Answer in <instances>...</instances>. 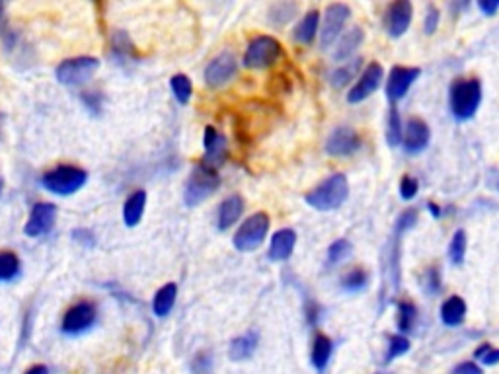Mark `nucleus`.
Here are the masks:
<instances>
[{
    "instance_id": "1",
    "label": "nucleus",
    "mask_w": 499,
    "mask_h": 374,
    "mask_svg": "<svg viewBox=\"0 0 499 374\" xmlns=\"http://www.w3.org/2000/svg\"><path fill=\"white\" fill-rule=\"evenodd\" d=\"M482 82L478 78H457L449 88V109L457 121H470L482 104Z\"/></svg>"
},
{
    "instance_id": "2",
    "label": "nucleus",
    "mask_w": 499,
    "mask_h": 374,
    "mask_svg": "<svg viewBox=\"0 0 499 374\" xmlns=\"http://www.w3.org/2000/svg\"><path fill=\"white\" fill-rule=\"evenodd\" d=\"M349 197V181L346 174H334L316 186L312 191H308L305 201L316 211H336L346 203Z\"/></svg>"
},
{
    "instance_id": "3",
    "label": "nucleus",
    "mask_w": 499,
    "mask_h": 374,
    "mask_svg": "<svg viewBox=\"0 0 499 374\" xmlns=\"http://www.w3.org/2000/svg\"><path fill=\"white\" fill-rule=\"evenodd\" d=\"M218 186H221V178H218L217 171L209 168V166H205L203 162L197 164L189 179H187V183H185V203L189 207L203 203L207 197H211L217 191Z\"/></svg>"
},
{
    "instance_id": "4",
    "label": "nucleus",
    "mask_w": 499,
    "mask_h": 374,
    "mask_svg": "<svg viewBox=\"0 0 499 374\" xmlns=\"http://www.w3.org/2000/svg\"><path fill=\"white\" fill-rule=\"evenodd\" d=\"M88 179V174L81 168H74V166H57L55 170L47 171L43 178H41V183L43 187L51 191V193H57V195H71V193H76Z\"/></svg>"
},
{
    "instance_id": "5",
    "label": "nucleus",
    "mask_w": 499,
    "mask_h": 374,
    "mask_svg": "<svg viewBox=\"0 0 499 374\" xmlns=\"http://www.w3.org/2000/svg\"><path fill=\"white\" fill-rule=\"evenodd\" d=\"M279 57H281V43L271 35H258L250 41L244 55V65L248 68H266L274 65Z\"/></svg>"
},
{
    "instance_id": "6",
    "label": "nucleus",
    "mask_w": 499,
    "mask_h": 374,
    "mask_svg": "<svg viewBox=\"0 0 499 374\" xmlns=\"http://www.w3.org/2000/svg\"><path fill=\"white\" fill-rule=\"evenodd\" d=\"M267 230H269V217L266 212H256L234 234V246L240 252H254L266 240Z\"/></svg>"
},
{
    "instance_id": "7",
    "label": "nucleus",
    "mask_w": 499,
    "mask_h": 374,
    "mask_svg": "<svg viewBox=\"0 0 499 374\" xmlns=\"http://www.w3.org/2000/svg\"><path fill=\"white\" fill-rule=\"evenodd\" d=\"M98 66H100V61L94 57L69 59L57 66V80L65 86H81L94 76Z\"/></svg>"
},
{
    "instance_id": "8",
    "label": "nucleus",
    "mask_w": 499,
    "mask_h": 374,
    "mask_svg": "<svg viewBox=\"0 0 499 374\" xmlns=\"http://www.w3.org/2000/svg\"><path fill=\"white\" fill-rule=\"evenodd\" d=\"M349 16H351V10L347 4H341V2H334L326 8L322 30H320V47L322 49H328L330 45L336 43V40L344 32Z\"/></svg>"
},
{
    "instance_id": "9",
    "label": "nucleus",
    "mask_w": 499,
    "mask_h": 374,
    "mask_svg": "<svg viewBox=\"0 0 499 374\" xmlns=\"http://www.w3.org/2000/svg\"><path fill=\"white\" fill-rule=\"evenodd\" d=\"M382 80H384V68H382V65L377 63V61L370 63V65H367V68H363V73L359 74L353 88L349 90L347 102L349 104H361V102L370 98L380 88Z\"/></svg>"
},
{
    "instance_id": "10",
    "label": "nucleus",
    "mask_w": 499,
    "mask_h": 374,
    "mask_svg": "<svg viewBox=\"0 0 499 374\" xmlns=\"http://www.w3.org/2000/svg\"><path fill=\"white\" fill-rule=\"evenodd\" d=\"M96 306H94L92 302H76L74 306H71V308L66 310L65 318H63V324H61V330H63V334L66 335H81L96 324Z\"/></svg>"
},
{
    "instance_id": "11",
    "label": "nucleus",
    "mask_w": 499,
    "mask_h": 374,
    "mask_svg": "<svg viewBox=\"0 0 499 374\" xmlns=\"http://www.w3.org/2000/svg\"><path fill=\"white\" fill-rule=\"evenodd\" d=\"M419 74L421 71L416 66H394L390 71L387 78V98L392 106L406 98V94L410 92L413 82L418 80Z\"/></svg>"
},
{
    "instance_id": "12",
    "label": "nucleus",
    "mask_w": 499,
    "mask_h": 374,
    "mask_svg": "<svg viewBox=\"0 0 499 374\" xmlns=\"http://www.w3.org/2000/svg\"><path fill=\"white\" fill-rule=\"evenodd\" d=\"M431 143V129L423 119L419 117H410L406 125H404V138L402 147L406 150V155L416 156L421 155Z\"/></svg>"
},
{
    "instance_id": "13",
    "label": "nucleus",
    "mask_w": 499,
    "mask_h": 374,
    "mask_svg": "<svg viewBox=\"0 0 499 374\" xmlns=\"http://www.w3.org/2000/svg\"><path fill=\"white\" fill-rule=\"evenodd\" d=\"M359 147H361V137L357 135L353 127H347V125L336 127L330 133V137L326 138V152L336 158L351 156L359 150Z\"/></svg>"
},
{
    "instance_id": "14",
    "label": "nucleus",
    "mask_w": 499,
    "mask_h": 374,
    "mask_svg": "<svg viewBox=\"0 0 499 374\" xmlns=\"http://www.w3.org/2000/svg\"><path fill=\"white\" fill-rule=\"evenodd\" d=\"M411 20H413V6L410 0H396L387 10L384 16V25L390 37H402L404 33L410 30Z\"/></svg>"
},
{
    "instance_id": "15",
    "label": "nucleus",
    "mask_w": 499,
    "mask_h": 374,
    "mask_svg": "<svg viewBox=\"0 0 499 374\" xmlns=\"http://www.w3.org/2000/svg\"><path fill=\"white\" fill-rule=\"evenodd\" d=\"M238 68V61L230 51H225L211 61L205 68V82L209 88H221L233 78Z\"/></svg>"
},
{
    "instance_id": "16",
    "label": "nucleus",
    "mask_w": 499,
    "mask_h": 374,
    "mask_svg": "<svg viewBox=\"0 0 499 374\" xmlns=\"http://www.w3.org/2000/svg\"><path fill=\"white\" fill-rule=\"evenodd\" d=\"M57 207L53 203H37L30 212V219L25 224V234L30 238H37L47 234L55 224Z\"/></svg>"
},
{
    "instance_id": "17",
    "label": "nucleus",
    "mask_w": 499,
    "mask_h": 374,
    "mask_svg": "<svg viewBox=\"0 0 499 374\" xmlns=\"http://www.w3.org/2000/svg\"><path fill=\"white\" fill-rule=\"evenodd\" d=\"M203 145H205V160L203 164L209 168H217L226 160V138L225 135H221L215 127H207L205 129V137H203Z\"/></svg>"
},
{
    "instance_id": "18",
    "label": "nucleus",
    "mask_w": 499,
    "mask_h": 374,
    "mask_svg": "<svg viewBox=\"0 0 499 374\" xmlns=\"http://www.w3.org/2000/svg\"><path fill=\"white\" fill-rule=\"evenodd\" d=\"M297 244V234L295 230L290 228H283L279 232H275L271 238V244H269V260L271 261H285L289 260L290 253L295 250Z\"/></svg>"
},
{
    "instance_id": "19",
    "label": "nucleus",
    "mask_w": 499,
    "mask_h": 374,
    "mask_svg": "<svg viewBox=\"0 0 499 374\" xmlns=\"http://www.w3.org/2000/svg\"><path fill=\"white\" fill-rule=\"evenodd\" d=\"M466 302L459 294H452L441 304V322L447 327H459L466 320Z\"/></svg>"
},
{
    "instance_id": "20",
    "label": "nucleus",
    "mask_w": 499,
    "mask_h": 374,
    "mask_svg": "<svg viewBox=\"0 0 499 374\" xmlns=\"http://www.w3.org/2000/svg\"><path fill=\"white\" fill-rule=\"evenodd\" d=\"M331 353H334V342L328 335L318 334L312 342V351H310V363L318 373H324L330 365Z\"/></svg>"
},
{
    "instance_id": "21",
    "label": "nucleus",
    "mask_w": 499,
    "mask_h": 374,
    "mask_svg": "<svg viewBox=\"0 0 499 374\" xmlns=\"http://www.w3.org/2000/svg\"><path fill=\"white\" fill-rule=\"evenodd\" d=\"M244 211V201L240 195H233L223 201L218 207V230H228Z\"/></svg>"
},
{
    "instance_id": "22",
    "label": "nucleus",
    "mask_w": 499,
    "mask_h": 374,
    "mask_svg": "<svg viewBox=\"0 0 499 374\" xmlns=\"http://www.w3.org/2000/svg\"><path fill=\"white\" fill-rule=\"evenodd\" d=\"M363 37H365V33H363L361 28H351L349 32L344 33V35L339 37L338 49L334 53V59H336V61H347V59L353 55L355 51L361 47Z\"/></svg>"
},
{
    "instance_id": "23",
    "label": "nucleus",
    "mask_w": 499,
    "mask_h": 374,
    "mask_svg": "<svg viewBox=\"0 0 499 374\" xmlns=\"http://www.w3.org/2000/svg\"><path fill=\"white\" fill-rule=\"evenodd\" d=\"M146 207V193L145 191H135L127 197L125 207H123V220L127 227H137L141 219H143V212Z\"/></svg>"
},
{
    "instance_id": "24",
    "label": "nucleus",
    "mask_w": 499,
    "mask_h": 374,
    "mask_svg": "<svg viewBox=\"0 0 499 374\" xmlns=\"http://www.w3.org/2000/svg\"><path fill=\"white\" fill-rule=\"evenodd\" d=\"M256 349H258V334L248 332V334L238 335L236 339H233L228 355H230L233 361H246V358L254 355Z\"/></svg>"
},
{
    "instance_id": "25",
    "label": "nucleus",
    "mask_w": 499,
    "mask_h": 374,
    "mask_svg": "<svg viewBox=\"0 0 499 374\" xmlns=\"http://www.w3.org/2000/svg\"><path fill=\"white\" fill-rule=\"evenodd\" d=\"M419 320V310L418 306L411 301H402L398 304V318H396V324H398V334L410 335Z\"/></svg>"
},
{
    "instance_id": "26",
    "label": "nucleus",
    "mask_w": 499,
    "mask_h": 374,
    "mask_svg": "<svg viewBox=\"0 0 499 374\" xmlns=\"http://www.w3.org/2000/svg\"><path fill=\"white\" fill-rule=\"evenodd\" d=\"M318 25H320V14L316 10H310L295 28V33H293L295 41L303 43V45H310L315 41L316 33H318Z\"/></svg>"
},
{
    "instance_id": "27",
    "label": "nucleus",
    "mask_w": 499,
    "mask_h": 374,
    "mask_svg": "<svg viewBox=\"0 0 499 374\" xmlns=\"http://www.w3.org/2000/svg\"><path fill=\"white\" fill-rule=\"evenodd\" d=\"M361 59H353L349 63H344L341 66H338L334 73L330 74V84L336 90H341L344 86H347L349 82H353L355 78H359V71H361Z\"/></svg>"
},
{
    "instance_id": "28",
    "label": "nucleus",
    "mask_w": 499,
    "mask_h": 374,
    "mask_svg": "<svg viewBox=\"0 0 499 374\" xmlns=\"http://www.w3.org/2000/svg\"><path fill=\"white\" fill-rule=\"evenodd\" d=\"M176 296H177V286L174 285V283H168V285H164L156 293V296H154V302H153V310L156 316H168L170 310L174 308V302H176Z\"/></svg>"
},
{
    "instance_id": "29",
    "label": "nucleus",
    "mask_w": 499,
    "mask_h": 374,
    "mask_svg": "<svg viewBox=\"0 0 499 374\" xmlns=\"http://www.w3.org/2000/svg\"><path fill=\"white\" fill-rule=\"evenodd\" d=\"M369 286V273L363 267H353L341 277V289L346 293H361Z\"/></svg>"
},
{
    "instance_id": "30",
    "label": "nucleus",
    "mask_w": 499,
    "mask_h": 374,
    "mask_svg": "<svg viewBox=\"0 0 499 374\" xmlns=\"http://www.w3.org/2000/svg\"><path fill=\"white\" fill-rule=\"evenodd\" d=\"M402 138H404V123L402 119H400V111H398V107L396 106H390V109H388V119H387V143L388 147H398V145H402Z\"/></svg>"
},
{
    "instance_id": "31",
    "label": "nucleus",
    "mask_w": 499,
    "mask_h": 374,
    "mask_svg": "<svg viewBox=\"0 0 499 374\" xmlns=\"http://www.w3.org/2000/svg\"><path fill=\"white\" fill-rule=\"evenodd\" d=\"M411 349V342L408 335L402 334H394L388 337V347L387 353H384V365H390L392 361L400 358L406 353H410Z\"/></svg>"
},
{
    "instance_id": "32",
    "label": "nucleus",
    "mask_w": 499,
    "mask_h": 374,
    "mask_svg": "<svg viewBox=\"0 0 499 374\" xmlns=\"http://www.w3.org/2000/svg\"><path fill=\"white\" fill-rule=\"evenodd\" d=\"M466 232L464 230H457L451 238V244H449V260L452 261V265H462L464 258H466Z\"/></svg>"
},
{
    "instance_id": "33",
    "label": "nucleus",
    "mask_w": 499,
    "mask_h": 374,
    "mask_svg": "<svg viewBox=\"0 0 499 374\" xmlns=\"http://www.w3.org/2000/svg\"><path fill=\"white\" fill-rule=\"evenodd\" d=\"M351 250H353V246L347 238H339L336 242H331L330 248H328V263L338 265L341 261H346L351 255Z\"/></svg>"
},
{
    "instance_id": "34",
    "label": "nucleus",
    "mask_w": 499,
    "mask_h": 374,
    "mask_svg": "<svg viewBox=\"0 0 499 374\" xmlns=\"http://www.w3.org/2000/svg\"><path fill=\"white\" fill-rule=\"evenodd\" d=\"M20 275V260L12 252L0 253V281H12Z\"/></svg>"
},
{
    "instance_id": "35",
    "label": "nucleus",
    "mask_w": 499,
    "mask_h": 374,
    "mask_svg": "<svg viewBox=\"0 0 499 374\" xmlns=\"http://www.w3.org/2000/svg\"><path fill=\"white\" fill-rule=\"evenodd\" d=\"M474 361L482 366L499 365V349L491 347V343L483 342L474 349Z\"/></svg>"
},
{
    "instance_id": "36",
    "label": "nucleus",
    "mask_w": 499,
    "mask_h": 374,
    "mask_svg": "<svg viewBox=\"0 0 499 374\" xmlns=\"http://www.w3.org/2000/svg\"><path fill=\"white\" fill-rule=\"evenodd\" d=\"M170 86H172V92H174V96H176L180 104H187L189 102V98H192V82H189V78L185 74L172 76Z\"/></svg>"
},
{
    "instance_id": "37",
    "label": "nucleus",
    "mask_w": 499,
    "mask_h": 374,
    "mask_svg": "<svg viewBox=\"0 0 499 374\" xmlns=\"http://www.w3.org/2000/svg\"><path fill=\"white\" fill-rule=\"evenodd\" d=\"M297 14V4H289V2H281V4H275L271 12H269V22L275 25L287 24L289 20H293V16Z\"/></svg>"
},
{
    "instance_id": "38",
    "label": "nucleus",
    "mask_w": 499,
    "mask_h": 374,
    "mask_svg": "<svg viewBox=\"0 0 499 374\" xmlns=\"http://www.w3.org/2000/svg\"><path fill=\"white\" fill-rule=\"evenodd\" d=\"M416 224H418V211H416L413 207H410V209H406V211H402L400 215H398V219H396V224H394V232L402 236L404 232L411 230Z\"/></svg>"
},
{
    "instance_id": "39",
    "label": "nucleus",
    "mask_w": 499,
    "mask_h": 374,
    "mask_svg": "<svg viewBox=\"0 0 499 374\" xmlns=\"http://www.w3.org/2000/svg\"><path fill=\"white\" fill-rule=\"evenodd\" d=\"M423 289L427 294L435 296L437 293H441V269L437 265H431L423 273Z\"/></svg>"
},
{
    "instance_id": "40",
    "label": "nucleus",
    "mask_w": 499,
    "mask_h": 374,
    "mask_svg": "<svg viewBox=\"0 0 499 374\" xmlns=\"http://www.w3.org/2000/svg\"><path fill=\"white\" fill-rule=\"evenodd\" d=\"M419 191V181L413 176H404L402 179H400V197H402L404 201H411L413 197L418 195Z\"/></svg>"
},
{
    "instance_id": "41",
    "label": "nucleus",
    "mask_w": 499,
    "mask_h": 374,
    "mask_svg": "<svg viewBox=\"0 0 499 374\" xmlns=\"http://www.w3.org/2000/svg\"><path fill=\"white\" fill-rule=\"evenodd\" d=\"M195 374H213V355L209 351H201L194 357Z\"/></svg>"
},
{
    "instance_id": "42",
    "label": "nucleus",
    "mask_w": 499,
    "mask_h": 374,
    "mask_svg": "<svg viewBox=\"0 0 499 374\" xmlns=\"http://www.w3.org/2000/svg\"><path fill=\"white\" fill-rule=\"evenodd\" d=\"M439 28V10L433 4H429L425 10V20H423V32L427 35H433Z\"/></svg>"
},
{
    "instance_id": "43",
    "label": "nucleus",
    "mask_w": 499,
    "mask_h": 374,
    "mask_svg": "<svg viewBox=\"0 0 499 374\" xmlns=\"http://www.w3.org/2000/svg\"><path fill=\"white\" fill-rule=\"evenodd\" d=\"M131 47H133V45H131L127 33L125 32L115 33V37H113V49H115V53H117V55H121V57L129 55Z\"/></svg>"
},
{
    "instance_id": "44",
    "label": "nucleus",
    "mask_w": 499,
    "mask_h": 374,
    "mask_svg": "<svg viewBox=\"0 0 499 374\" xmlns=\"http://www.w3.org/2000/svg\"><path fill=\"white\" fill-rule=\"evenodd\" d=\"M451 374H483V366L476 361H462L452 368Z\"/></svg>"
},
{
    "instance_id": "45",
    "label": "nucleus",
    "mask_w": 499,
    "mask_h": 374,
    "mask_svg": "<svg viewBox=\"0 0 499 374\" xmlns=\"http://www.w3.org/2000/svg\"><path fill=\"white\" fill-rule=\"evenodd\" d=\"M73 238L74 242H78L82 248H94V246H96V238H94V234H92L90 230L78 228V230H74L73 232Z\"/></svg>"
},
{
    "instance_id": "46",
    "label": "nucleus",
    "mask_w": 499,
    "mask_h": 374,
    "mask_svg": "<svg viewBox=\"0 0 499 374\" xmlns=\"http://www.w3.org/2000/svg\"><path fill=\"white\" fill-rule=\"evenodd\" d=\"M478 8L482 10L486 16H493L499 10V0H480Z\"/></svg>"
},
{
    "instance_id": "47",
    "label": "nucleus",
    "mask_w": 499,
    "mask_h": 374,
    "mask_svg": "<svg viewBox=\"0 0 499 374\" xmlns=\"http://www.w3.org/2000/svg\"><path fill=\"white\" fill-rule=\"evenodd\" d=\"M84 104L92 109V111H100V107H102V99H100V94L98 92H88L86 96H84Z\"/></svg>"
},
{
    "instance_id": "48",
    "label": "nucleus",
    "mask_w": 499,
    "mask_h": 374,
    "mask_svg": "<svg viewBox=\"0 0 499 374\" xmlns=\"http://www.w3.org/2000/svg\"><path fill=\"white\" fill-rule=\"evenodd\" d=\"M24 374H49V368L45 365H33Z\"/></svg>"
},
{
    "instance_id": "49",
    "label": "nucleus",
    "mask_w": 499,
    "mask_h": 374,
    "mask_svg": "<svg viewBox=\"0 0 499 374\" xmlns=\"http://www.w3.org/2000/svg\"><path fill=\"white\" fill-rule=\"evenodd\" d=\"M427 209H429V212H431V217L433 219H441V207L439 205H435V203H427Z\"/></svg>"
},
{
    "instance_id": "50",
    "label": "nucleus",
    "mask_w": 499,
    "mask_h": 374,
    "mask_svg": "<svg viewBox=\"0 0 499 374\" xmlns=\"http://www.w3.org/2000/svg\"><path fill=\"white\" fill-rule=\"evenodd\" d=\"M2 20H4V4L0 2V24H2Z\"/></svg>"
},
{
    "instance_id": "51",
    "label": "nucleus",
    "mask_w": 499,
    "mask_h": 374,
    "mask_svg": "<svg viewBox=\"0 0 499 374\" xmlns=\"http://www.w3.org/2000/svg\"><path fill=\"white\" fill-rule=\"evenodd\" d=\"M0 195H2V179H0Z\"/></svg>"
}]
</instances>
